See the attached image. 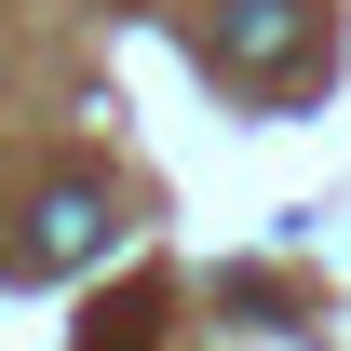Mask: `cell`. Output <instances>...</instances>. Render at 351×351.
I'll list each match as a JSON object with an SVG mask.
<instances>
[{
  "instance_id": "cell-1",
  "label": "cell",
  "mask_w": 351,
  "mask_h": 351,
  "mask_svg": "<svg viewBox=\"0 0 351 351\" xmlns=\"http://www.w3.org/2000/svg\"><path fill=\"white\" fill-rule=\"evenodd\" d=\"M230 68H311V0H230Z\"/></svg>"
},
{
  "instance_id": "cell-2",
  "label": "cell",
  "mask_w": 351,
  "mask_h": 351,
  "mask_svg": "<svg viewBox=\"0 0 351 351\" xmlns=\"http://www.w3.org/2000/svg\"><path fill=\"white\" fill-rule=\"evenodd\" d=\"M27 257H41V270H82V257H108V189H82V176H68V189L41 203V230H27Z\"/></svg>"
}]
</instances>
